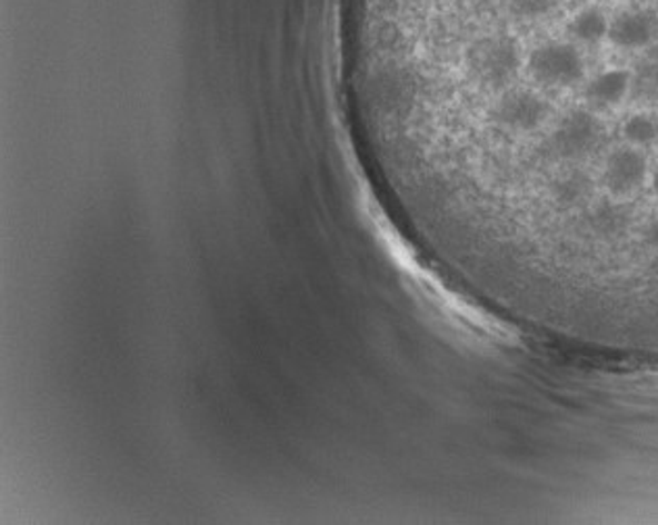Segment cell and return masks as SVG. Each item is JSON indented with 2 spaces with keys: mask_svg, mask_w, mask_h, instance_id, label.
<instances>
[{
  "mask_svg": "<svg viewBox=\"0 0 658 525\" xmlns=\"http://www.w3.org/2000/svg\"><path fill=\"white\" fill-rule=\"evenodd\" d=\"M605 140L607 136L600 119L590 111L576 109L562 117L555 130L544 138L538 152L548 161L577 164L605 147Z\"/></svg>",
  "mask_w": 658,
  "mask_h": 525,
  "instance_id": "obj_1",
  "label": "cell"
},
{
  "mask_svg": "<svg viewBox=\"0 0 658 525\" xmlns=\"http://www.w3.org/2000/svg\"><path fill=\"white\" fill-rule=\"evenodd\" d=\"M531 80L542 88H574L586 76L581 52L567 42H546L527 57Z\"/></svg>",
  "mask_w": 658,
  "mask_h": 525,
  "instance_id": "obj_2",
  "label": "cell"
},
{
  "mask_svg": "<svg viewBox=\"0 0 658 525\" xmlns=\"http://www.w3.org/2000/svg\"><path fill=\"white\" fill-rule=\"evenodd\" d=\"M648 176V161L638 148L612 150L602 169V184L612 198H626L642 188Z\"/></svg>",
  "mask_w": 658,
  "mask_h": 525,
  "instance_id": "obj_3",
  "label": "cell"
},
{
  "mask_svg": "<svg viewBox=\"0 0 658 525\" xmlns=\"http://www.w3.org/2000/svg\"><path fill=\"white\" fill-rule=\"evenodd\" d=\"M657 36V19L648 11H626L609 26L610 42L624 50L646 49Z\"/></svg>",
  "mask_w": 658,
  "mask_h": 525,
  "instance_id": "obj_4",
  "label": "cell"
},
{
  "mask_svg": "<svg viewBox=\"0 0 658 525\" xmlns=\"http://www.w3.org/2000/svg\"><path fill=\"white\" fill-rule=\"evenodd\" d=\"M594 195V181L584 169H567L548 184V197L560 211H576L586 207Z\"/></svg>",
  "mask_w": 658,
  "mask_h": 525,
  "instance_id": "obj_5",
  "label": "cell"
},
{
  "mask_svg": "<svg viewBox=\"0 0 658 525\" xmlns=\"http://www.w3.org/2000/svg\"><path fill=\"white\" fill-rule=\"evenodd\" d=\"M631 88V76L626 69H609L586 86L584 97L596 109H610L626 99Z\"/></svg>",
  "mask_w": 658,
  "mask_h": 525,
  "instance_id": "obj_6",
  "label": "cell"
},
{
  "mask_svg": "<svg viewBox=\"0 0 658 525\" xmlns=\"http://www.w3.org/2000/svg\"><path fill=\"white\" fill-rule=\"evenodd\" d=\"M609 21L607 16L598 9V7H588L581 9L569 23V33L586 44H596L600 42L605 36H609Z\"/></svg>",
  "mask_w": 658,
  "mask_h": 525,
  "instance_id": "obj_7",
  "label": "cell"
},
{
  "mask_svg": "<svg viewBox=\"0 0 658 525\" xmlns=\"http://www.w3.org/2000/svg\"><path fill=\"white\" fill-rule=\"evenodd\" d=\"M621 133L634 148L658 145V117L652 113H636L627 117Z\"/></svg>",
  "mask_w": 658,
  "mask_h": 525,
  "instance_id": "obj_8",
  "label": "cell"
},
{
  "mask_svg": "<svg viewBox=\"0 0 658 525\" xmlns=\"http://www.w3.org/2000/svg\"><path fill=\"white\" fill-rule=\"evenodd\" d=\"M634 97L640 100H658V55L650 57L631 78Z\"/></svg>",
  "mask_w": 658,
  "mask_h": 525,
  "instance_id": "obj_9",
  "label": "cell"
},
{
  "mask_svg": "<svg viewBox=\"0 0 658 525\" xmlns=\"http://www.w3.org/2000/svg\"><path fill=\"white\" fill-rule=\"evenodd\" d=\"M507 4L515 16L536 19L550 13L559 4V0H507Z\"/></svg>",
  "mask_w": 658,
  "mask_h": 525,
  "instance_id": "obj_10",
  "label": "cell"
},
{
  "mask_svg": "<svg viewBox=\"0 0 658 525\" xmlns=\"http://www.w3.org/2000/svg\"><path fill=\"white\" fill-rule=\"evenodd\" d=\"M650 186H652V192H655V197L658 198V167L655 169V174H652V184H650Z\"/></svg>",
  "mask_w": 658,
  "mask_h": 525,
  "instance_id": "obj_11",
  "label": "cell"
}]
</instances>
